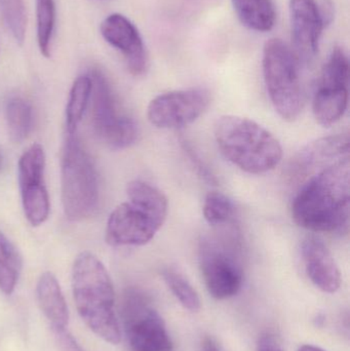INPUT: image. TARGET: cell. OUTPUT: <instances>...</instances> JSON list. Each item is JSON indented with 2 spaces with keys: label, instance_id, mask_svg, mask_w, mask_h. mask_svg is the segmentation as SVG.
Segmentation results:
<instances>
[{
  "label": "cell",
  "instance_id": "603a6c76",
  "mask_svg": "<svg viewBox=\"0 0 350 351\" xmlns=\"http://www.w3.org/2000/svg\"><path fill=\"white\" fill-rule=\"evenodd\" d=\"M55 20V0H36L37 43L40 53L45 58L51 55Z\"/></svg>",
  "mask_w": 350,
  "mask_h": 351
},
{
  "label": "cell",
  "instance_id": "7a4b0ae2",
  "mask_svg": "<svg viewBox=\"0 0 350 351\" xmlns=\"http://www.w3.org/2000/svg\"><path fill=\"white\" fill-rule=\"evenodd\" d=\"M72 292L78 315L90 331L108 343L118 344L121 332L112 280L102 262L92 253L84 252L76 257L72 267Z\"/></svg>",
  "mask_w": 350,
  "mask_h": 351
},
{
  "label": "cell",
  "instance_id": "5bb4252c",
  "mask_svg": "<svg viewBox=\"0 0 350 351\" xmlns=\"http://www.w3.org/2000/svg\"><path fill=\"white\" fill-rule=\"evenodd\" d=\"M301 254L306 274L312 284L324 293H336L341 285L340 270L324 241L314 235L305 237Z\"/></svg>",
  "mask_w": 350,
  "mask_h": 351
},
{
  "label": "cell",
  "instance_id": "484cf974",
  "mask_svg": "<svg viewBox=\"0 0 350 351\" xmlns=\"http://www.w3.org/2000/svg\"><path fill=\"white\" fill-rule=\"evenodd\" d=\"M349 61L347 53L340 47L333 49L324 69L320 86L349 88Z\"/></svg>",
  "mask_w": 350,
  "mask_h": 351
},
{
  "label": "cell",
  "instance_id": "8992f818",
  "mask_svg": "<svg viewBox=\"0 0 350 351\" xmlns=\"http://www.w3.org/2000/svg\"><path fill=\"white\" fill-rule=\"evenodd\" d=\"M299 62L281 39H269L263 49V76L277 114L286 121L298 119L304 107Z\"/></svg>",
  "mask_w": 350,
  "mask_h": 351
},
{
  "label": "cell",
  "instance_id": "30bf717a",
  "mask_svg": "<svg viewBox=\"0 0 350 351\" xmlns=\"http://www.w3.org/2000/svg\"><path fill=\"white\" fill-rule=\"evenodd\" d=\"M211 103L205 88L173 90L160 95L150 102L147 117L160 129H180L195 123Z\"/></svg>",
  "mask_w": 350,
  "mask_h": 351
},
{
  "label": "cell",
  "instance_id": "6da1fadb",
  "mask_svg": "<svg viewBox=\"0 0 350 351\" xmlns=\"http://www.w3.org/2000/svg\"><path fill=\"white\" fill-rule=\"evenodd\" d=\"M298 226L321 233H340L349 221V158L323 168L302 185L292 202Z\"/></svg>",
  "mask_w": 350,
  "mask_h": 351
},
{
  "label": "cell",
  "instance_id": "9c48e42d",
  "mask_svg": "<svg viewBox=\"0 0 350 351\" xmlns=\"http://www.w3.org/2000/svg\"><path fill=\"white\" fill-rule=\"evenodd\" d=\"M45 154L40 144H33L18 160V184L25 216L32 226L49 218L51 202L45 181Z\"/></svg>",
  "mask_w": 350,
  "mask_h": 351
},
{
  "label": "cell",
  "instance_id": "8fae6325",
  "mask_svg": "<svg viewBox=\"0 0 350 351\" xmlns=\"http://www.w3.org/2000/svg\"><path fill=\"white\" fill-rule=\"evenodd\" d=\"M149 213L132 202H123L113 210L107 221L106 241L113 247L144 245L162 227Z\"/></svg>",
  "mask_w": 350,
  "mask_h": 351
},
{
  "label": "cell",
  "instance_id": "f1b7e54d",
  "mask_svg": "<svg viewBox=\"0 0 350 351\" xmlns=\"http://www.w3.org/2000/svg\"><path fill=\"white\" fill-rule=\"evenodd\" d=\"M318 4L324 26H329V25H331V23L333 22V20H334V4H333L331 0H322V1L318 2Z\"/></svg>",
  "mask_w": 350,
  "mask_h": 351
},
{
  "label": "cell",
  "instance_id": "7c38bea8",
  "mask_svg": "<svg viewBox=\"0 0 350 351\" xmlns=\"http://www.w3.org/2000/svg\"><path fill=\"white\" fill-rule=\"evenodd\" d=\"M100 30L105 40L121 51L131 74L141 76L146 73L148 55L143 38L137 27L127 16L110 14L103 21Z\"/></svg>",
  "mask_w": 350,
  "mask_h": 351
},
{
  "label": "cell",
  "instance_id": "4dcf8cb0",
  "mask_svg": "<svg viewBox=\"0 0 350 351\" xmlns=\"http://www.w3.org/2000/svg\"><path fill=\"white\" fill-rule=\"evenodd\" d=\"M203 351H220V350L213 340L207 338L203 343Z\"/></svg>",
  "mask_w": 350,
  "mask_h": 351
},
{
  "label": "cell",
  "instance_id": "7402d4cb",
  "mask_svg": "<svg viewBox=\"0 0 350 351\" xmlns=\"http://www.w3.org/2000/svg\"><path fill=\"white\" fill-rule=\"evenodd\" d=\"M92 94V80L90 75L79 76L70 90L66 107V130L68 135L76 134L78 125L84 117V111Z\"/></svg>",
  "mask_w": 350,
  "mask_h": 351
},
{
  "label": "cell",
  "instance_id": "2e32d148",
  "mask_svg": "<svg viewBox=\"0 0 350 351\" xmlns=\"http://www.w3.org/2000/svg\"><path fill=\"white\" fill-rule=\"evenodd\" d=\"M37 301L55 333L65 331L69 322L67 303L57 278L51 272L41 274L36 287Z\"/></svg>",
  "mask_w": 350,
  "mask_h": 351
},
{
  "label": "cell",
  "instance_id": "cb8c5ba5",
  "mask_svg": "<svg viewBox=\"0 0 350 351\" xmlns=\"http://www.w3.org/2000/svg\"><path fill=\"white\" fill-rule=\"evenodd\" d=\"M203 213L208 224L220 228L234 223L236 208L225 194L212 191L205 196Z\"/></svg>",
  "mask_w": 350,
  "mask_h": 351
},
{
  "label": "cell",
  "instance_id": "5b68a950",
  "mask_svg": "<svg viewBox=\"0 0 350 351\" xmlns=\"http://www.w3.org/2000/svg\"><path fill=\"white\" fill-rule=\"evenodd\" d=\"M220 228L218 234L203 237L199 241V263L210 295L225 300L240 292L244 269L238 230Z\"/></svg>",
  "mask_w": 350,
  "mask_h": 351
},
{
  "label": "cell",
  "instance_id": "ffe728a7",
  "mask_svg": "<svg viewBox=\"0 0 350 351\" xmlns=\"http://www.w3.org/2000/svg\"><path fill=\"white\" fill-rule=\"evenodd\" d=\"M6 123L12 141L21 143L27 139L33 129V109L22 97H12L6 103Z\"/></svg>",
  "mask_w": 350,
  "mask_h": 351
},
{
  "label": "cell",
  "instance_id": "3957f363",
  "mask_svg": "<svg viewBox=\"0 0 350 351\" xmlns=\"http://www.w3.org/2000/svg\"><path fill=\"white\" fill-rule=\"evenodd\" d=\"M214 134L224 158L249 174H265L283 158L279 140L252 119L224 115L216 123Z\"/></svg>",
  "mask_w": 350,
  "mask_h": 351
},
{
  "label": "cell",
  "instance_id": "ba28073f",
  "mask_svg": "<svg viewBox=\"0 0 350 351\" xmlns=\"http://www.w3.org/2000/svg\"><path fill=\"white\" fill-rule=\"evenodd\" d=\"M123 319L132 351H174L164 319L141 291L125 292Z\"/></svg>",
  "mask_w": 350,
  "mask_h": 351
},
{
  "label": "cell",
  "instance_id": "d6986e66",
  "mask_svg": "<svg viewBox=\"0 0 350 351\" xmlns=\"http://www.w3.org/2000/svg\"><path fill=\"white\" fill-rule=\"evenodd\" d=\"M127 194L129 202L143 208L164 224L168 216V199L158 188L147 182L135 180L127 184Z\"/></svg>",
  "mask_w": 350,
  "mask_h": 351
},
{
  "label": "cell",
  "instance_id": "1f68e13d",
  "mask_svg": "<svg viewBox=\"0 0 350 351\" xmlns=\"http://www.w3.org/2000/svg\"><path fill=\"white\" fill-rule=\"evenodd\" d=\"M298 351H326L314 346H302Z\"/></svg>",
  "mask_w": 350,
  "mask_h": 351
},
{
  "label": "cell",
  "instance_id": "ac0fdd59",
  "mask_svg": "<svg viewBox=\"0 0 350 351\" xmlns=\"http://www.w3.org/2000/svg\"><path fill=\"white\" fill-rule=\"evenodd\" d=\"M232 5L240 22L251 30L267 32L277 20L273 0H232Z\"/></svg>",
  "mask_w": 350,
  "mask_h": 351
},
{
  "label": "cell",
  "instance_id": "d4e9b609",
  "mask_svg": "<svg viewBox=\"0 0 350 351\" xmlns=\"http://www.w3.org/2000/svg\"><path fill=\"white\" fill-rule=\"evenodd\" d=\"M162 278L171 292L185 309L190 313H197L201 309V299L199 294L183 274L168 268L162 271Z\"/></svg>",
  "mask_w": 350,
  "mask_h": 351
},
{
  "label": "cell",
  "instance_id": "f546056e",
  "mask_svg": "<svg viewBox=\"0 0 350 351\" xmlns=\"http://www.w3.org/2000/svg\"><path fill=\"white\" fill-rule=\"evenodd\" d=\"M183 143H184L185 152H187V154H188L189 158H191V162H193V165H195V167H197V169H199L201 175L203 176L205 179H208L209 181L212 182V180H213V175L210 174L209 170H208V169L203 166V162L201 164V160L197 158V154H195L192 148H191L189 145H186L185 142H183Z\"/></svg>",
  "mask_w": 350,
  "mask_h": 351
},
{
  "label": "cell",
  "instance_id": "44dd1931",
  "mask_svg": "<svg viewBox=\"0 0 350 351\" xmlns=\"http://www.w3.org/2000/svg\"><path fill=\"white\" fill-rule=\"evenodd\" d=\"M22 257L14 243L0 231V290L10 295L22 271Z\"/></svg>",
  "mask_w": 350,
  "mask_h": 351
},
{
  "label": "cell",
  "instance_id": "9a60e30c",
  "mask_svg": "<svg viewBox=\"0 0 350 351\" xmlns=\"http://www.w3.org/2000/svg\"><path fill=\"white\" fill-rule=\"evenodd\" d=\"M349 152V137L347 134L329 136L308 144L298 154L291 170L297 175H308L333 160L347 158Z\"/></svg>",
  "mask_w": 350,
  "mask_h": 351
},
{
  "label": "cell",
  "instance_id": "4fadbf2b",
  "mask_svg": "<svg viewBox=\"0 0 350 351\" xmlns=\"http://www.w3.org/2000/svg\"><path fill=\"white\" fill-rule=\"evenodd\" d=\"M294 55L299 64L316 57L325 26L316 0H290Z\"/></svg>",
  "mask_w": 350,
  "mask_h": 351
},
{
  "label": "cell",
  "instance_id": "277c9868",
  "mask_svg": "<svg viewBox=\"0 0 350 351\" xmlns=\"http://www.w3.org/2000/svg\"><path fill=\"white\" fill-rule=\"evenodd\" d=\"M62 204L66 217L82 221L96 212L99 181L96 167L75 134L68 135L62 156Z\"/></svg>",
  "mask_w": 350,
  "mask_h": 351
},
{
  "label": "cell",
  "instance_id": "d6a6232c",
  "mask_svg": "<svg viewBox=\"0 0 350 351\" xmlns=\"http://www.w3.org/2000/svg\"><path fill=\"white\" fill-rule=\"evenodd\" d=\"M0 168H1V156H0Z\"/></svg>",
  "mask_w": 350,
  "mask_h": 351
},
{
  "label": "cell",
  "instance_id": "e0dca14e",
  "mask_svg": "<svg viewBox=\"0 0 350 351\" xmlns=\"http://www.w3.org/2000/svg\"><path fill=\"white\" fill-rule=\"evenodd\" d=\"M349 105V88L318 86L312 101L314 119L323 127H331L340 121Z\"/></svg>",
  "mask_w": 350,
  "mask_h": 351
},
{
  "label": "cell",
  "instance_id": "52a82bcc",
  "mask_svg": "<svg viewBox=\"0 0 350 351\" xmlns=\"http://www.w3.org/2000/svg\"><path fill=\"white\" fill-rule=\"evenodd\" d=\"M92 80V119L95 133L111 149L121 150L137 141L136 121L119 113L110 82L101 70L88 74Z\"/></svg>",
  "mask_w": 350,
  "mask_h": 351
},
{
  "label": "cell",
  "instance_id": "4316f807",
  "mask_svg": "<svg viewBox=\"0 0 350 351\" xmlns=\"http://www.w3.org/2000/svg\"><path fill=\"white\" fill-rule=\"evenodd\" d=\"M0 12L8 31L22 45L26 36L27 12L24 0H0Z\"/></svg>",
  "mask_w": 350,
  "mask_h": 351
},
{
  "label": "cell",
  "instance_id": "83f0119b",
  "mask_svg": "<svg viewBox=\"0 0 350 351\" xmlns=\"http://www.w3.org/2000/svg\"><path fill=\"white\" fill-rule=\"evenodd\" d=\"M257 351H284V348L277 336L266 333L259 338Z\"/></svg>",
  "mask_w": 350,
  "mask_h": 351
}]
</instances>
